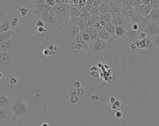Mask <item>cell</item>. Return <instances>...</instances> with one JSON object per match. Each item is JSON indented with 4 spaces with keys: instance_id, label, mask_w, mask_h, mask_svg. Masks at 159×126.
Segmentation results:
<instances>
[{
    "instance_id": "cell-1",
    "label": "cell",
    "mask_w": 159,
    "mask_h": 126,
    "mask_svg": "<svg viewBox=\"0 0 159 126\" xmlns=\"http://www.w3.org/2000/svg\"><path fill=\"white\" fill-rule=\"evenodd\" d=\"M12 113L13 115L17 118H21L25 113L27 110V107L25 106V104L21 101V100H16L13 102L12 104V107H11Z\"/></svg>"
},
{
    "instance_id": "cell-2",
    "label": "cell",
    "mask_w": 159,
    "mask_h": 126,
    "mask_svg": "<svg viewBox=\"0 0 159 126\" xmlns=\"http://www.w3.org/2000/svg\"><path fill=\"white\" fill-rule=\"evenodd\" d=\"M89 49L93 51V52H102L104 50H106L108 49V41H105L103 39H99L95 40L91 42L90 44V47Z\"/></svg>"
},
{
    "instance_id": "cell-3",
    "label": "cell",
    "mask_w": 159,
    "mask_h": 126,
    "mask_svg": "<svg viewBox=\"0 0 159 126\" xmlns=\"http://www.w3.org/2000/svg\"><path fill=\"white\" fill-rule=\"evenodd\" d=\"M111 23L115 25V27H125L128 29L130 22H129V18H127L123 15H121L119 16H113Z\"/></svg>"
},
{
    "instance_id": "cell-4",
    "label": "cell",
    "mask_w": 159,
    "mask_h": 126,
    "mask_svg": "<svg viewBox=\"0 0 159 126\" xmlns=\"http://www.w3.org/2000/svg\"><path fill=\"white\" fill-rule=\"evenodd\" d=\"M144 31L148 36H156L159 34V23L158 22H150L145 27Z\"/></svg>"
},
{
    "instance_id": "cell-5",
    "label": "cell",
    "mask_w": 159,
    "mask_h": 126,
    "mask_svg": "<svg viewBox=\"0 0 159 126\" xmlns=\"http://www.w3.org/2000/svg\"><path fill=\"white\" fill-rule=\"evenodd\" d=\"M109 13L113 16H119L122 15V7L118 3H116L114 0H112L109 3Z\"/></svg>"
},
{
    "instance_id": "cell-6",
    "label": "cell",
    "mask_w": 159,
    "mask_h": 126,
    "mask_svg": "<svg viewBox=\"0 0 159 126\" xmlns=\"http://www.w3.org/2000/svg\"><path fill=\"white\" fill-rule=\"evenodd\" d=\"M152 7L150 5H141L139 7H135V10H136V13L140 15L141 16L143 17H147L150 14V12L152 11Z\"/></svg>"
},
{
    "instance_id": "cell-7",
    "label": "cell",
    "mask_w": 159,
    "mask_h": 126,
    "mask_svg": "<svg viewBox=\"0 0 159 126\" xmlns=\"http://www.w3.org/2000/svg\"><path fill=\"white\" fill-rule=\"evenodd\" d=\"M139 31H134L131 28L128 29L127 32V34H126V37L128 38L130 42H133V41H136L138 38H139Z\"/></svg>"
},
{
    "instance_id": "cell-8",
    "label": "cell",
    "mask_w": 159,
    "mask_h": 126,
    "mask_svg": "<svg viewBox=\"0 0 159 126\" xmlns=\"http://www.w3.org/2000/svg\"><path fill=\"white\" fill-rule=\"evenodd\" d=\"M147 17L149 20V22H158L159 23V8H153Z\"/></svg>"
},
{
    "instance_id": "cell-9",
    "label": "cell",
    "mask_w": 159,
    "mask_h": 126,
    "mask_svg": "<svg viewBox=\"0 0 159 126\" xmlns=\"http://www.w3.org/2000/svg\"><path fill=\"white\" fill-rule=\"evenodd\" d=\"M137 13H136V10L135 7H122V15L127 17V18H130L131 16L135 15Z\"/></svg>"
},
{
    "instance_id": "cell-10",
    "label": "cell",
    "mask_w": 159,
    "mask_h": 126,
    "mask_svg": "<svg viewBox=\"0 0 159 126\" xmlns=\"http://www.w3.org/2000/svg\"><path fill=\"white\" fill-rule=\"evenodd\" d=\"M81 33V31L80 29V27L77 24H73V25H69V34L70 36H71L73 38V41L75 39V37Z\"/></svg>"
},
{
    "instance_id": "cell-11",
    "label": "cell",
    "mask_w": 159,
    "mask_h": 126,
    "mask_svg": "<svg viewBox=\"0 0 159 126\" xmlns=\"http://www.w3.org/2000/svg\"><path fill=\"white\" fill-rule=\"evenodd\" d=\"M10 48H11V41H10V40L0 41V51L1 52H8Z\"/></svg>"
},
{
    "instance_id": "cell-12",
    "label": "cell",
    "mask_w": 159,
    "mask_h": 126,
    "mask_svg": "<svg viewBox=\"0 0 159 126\" xmlns=\"http://www.w3.org/2000/svg\"><path fill=\"white\" fill-rule=\"evenodd\" d=\"M127 32H128V29L125 28V27H116L114 35L117 38H122V37H125L126 36Z\"/></svg>"
},
{
    "instance_id": "cell-13",
    "label": "cell",
    "mask_w": 159,
    "mask_h": 126,
    "mask_svg": "<svg viewBox=\"0 0 159 126\" xmlns=\"http://www.w3.org/2000/svg\"><path fill=\"white\" fill-rule=\"evenodd\" d=\"M99 35L100 39H103L105 40V41H109V40L111 39L112 36H113V34H111L110 33H109L105 28H103V29H101L100 31H99Z\"/></svg>"
},
{
    "instance_id": "cell-14",
    "label": "cell",
    "mask_w": 159,
    "mask_h": 126,
    "mask_svg": "<svg viewBox=\"0 0 159 126\" xmlns=\"http://www.w3.org/2000/svg\"><path fill=\"white\" fill-rule=\"evenodd\" d=\"M10 59L11 56L8 52H1V55H0V64L3 66V65H6L7 63L10 62Z\"/></svg>"
},
{
    "instance_id": "cell-15",
    "label": "cell",
    "mask_w": 159,
    "mask_h": 126,
    "mask_svg": "<svg viewBox=\"0 0 159 126\" xmlns=\"http://www.w3.org/2000/svg\"><path fill=\"white\" fill-rule=\"evenodd\" d=\"M87 32L89 33V36H90V38H91V41H92L99 38V31H98L97 29H95V28H93V27H89V29L87 30Z\"/></svg>"
},
{
    "instance_id": "cell-16",
    "label": "cell",
    "mask_w": 159,
    "mask_h": 126,
    "mask_svg": "<svg viewBox=\"0 0 159 126\" xmlns=\"http://www.w3.org/2000/svg\"><path fill=\"white\" fill-rule=\"evenodd\" d=\"M80 98L78 94H77V91H73L70 94V102L71 105H77L79 103Z\"/></svg>"
},
{
    "instance_id": "cell-17",
    "label": "cell",
    "mask_w": 159,
    "mask_h": 126,
    "mask_svg": "<svg viewBox=\"0 0 159 126\" xmlns=\"http://www.w3.org/2000/svg\"><path fill=\"white\" fill-rule=\"evenodd\" d=\"M81 11L77 7H70V17H80Z\"/></svg>"
},
{
    "instance_id": "cell-18",
    "label": "cell",
    "mask_w": 159,
    "mask_h": 126,
    "mask_svg": "<svg viewBox=\"0 0 159 126\" xmlns=\"http://www.w3.org/2000/svg\"><path fill=\"white\" fill-rule=\"evenodd\" d=\"M78 26L80 27V29L81 32L87 31V30L89 28V24H88V22L85 21V20L80 19V18L79 22H78Z\"/></svg>"
},
{
    "instance_id": "cell-19",
    "label": "cell",
    "mask_w": 159,
    "mask_h": 126,
    "mask_svg": "<svg viewBox=\"0 0 159 126\" xmlns=\"http://www.w3.org/2000/svg\"><path fill=\"white\" fill-rule=\"evenodd\" d=\"M9 99H8V97H6L5 95H2L1 97H0V106L1 108H4V107H7L9 106Z\"/></svg>"
},
{
    "instance_id": "cell-20",
    "label": "cell",
    "mask_w": 159,
    "mask_h": 126,
    "mask_svg": "<svg viewBox=\"0 0 159 126\" xmlns=\"http://www.w3.org/2000/svg\"><path fill=\"white\" fill-rule=\"evenodd\" d=\"M12 28L11 24H10V22H4L1 24V26H0V32L1 33H5V32H8Z\"/></svg>"
},
{
    "instance_id": "cell-21",
    "label": "cell",
    "mask_w": 159,
    "mask_h": 126,
    "mask_svg": "<svg viewBox=\"0 0 159 126\" xmlns=\"http://www.w3.org/2000/svg\"><path fill=\"white\" fill-rule=\"evenodd\" d=\"M99 17H100V20H104L108 23H111V20H112V15L109 12V13H101Z\"/></svg>"
},
{
    "instance_id": "cell-22",
    "label": "cell",
    "mask_w": 159,
    "mask_h": 126,
    "mask_svg": "<svg viewBox=\"0 0 159 126\" xmlns=\"http://www.w3.org/2000/svg\"><path fill=\"white\" fill-rule=\"evenodd\" d=\"M12 37V31L10 30L8 32H5V33H1L0 34V41H7L10 40Z\"/></svg>"
},
{
    "instance_id": "cell-23",
    "label": "cell",
    "mask_w": 159,
    "mask_h": 126,
    "mask_svg": "<svg viewBox=\"0 0 159 126\" xmlns=\"http://www.w3.org/2000/svg\"><path fill=\"white\" fill-rule=\"evenodd\" d=\"M143 18H144V17L141 16L140 15L136 14L135 15H133V16H131V17L129 18V22H130V24H138V23H139Z\"/></svg>"
},
{
    "instance_id": "cell-24",
    "label": "cell",
    "mask_w": 159,
    "mask_h": 126,
    "mask_svg": "<svg viewBox=\"0 0 159 126\" xmlns=\"http://www.w3.org/2000/svg\"><path fill=\"white\" fill-rule=\"evenodd\" d=\"M110 108L112 111H118L121 108V101L119 100H116L113 104L110 105Z\"/></svg>"
},
{
    "instance_id": "cell-25",
    "label": "cell",
    "mask_w": 159,
    "mask_h": 126,
    "mask_svg": "<svg viewBox=\"0 0 159 126\" xmlns=\"http://www.w3.org/2000/svg\"><path fill=\"white\" fill-rule=\"evenodd\" d=\"M105 29L107 30L109 33H110L111 34H113L114 35V33H115V29H116V27H115V25L112 24V23H109L105 27H104Z\"/></svg>"
},
{
    "instance_id": "cell-26",
    "label": "cell",
    "mask_w": 159,
    "mask_h": 126,
    "mask_svg": "<svg viewBox=\"0 0 159 126\" xmlns=\"http://www.w3.org/2000/svg\"><path fill=\"white\" fill-rule=\"evenodd\" d=\"M99 10L101 13H109V4H106V3H102L99 6Z\"/></svg>"
},
{
    "instance_id": "cell-27",
    "label": "cell",
    "mask_w": 159,
    "mask_h": 126,
    "mask_svg": "<svg viewBox=\"0 0 159 126\" xmlns=\"http://www.w3.org/2000/svg\"><path fill=\"white\" fill-rule=\"evenodd\" d=\"M80 18L85 20V21H89L91 18V15H90L89 12H81V14L80 15Z\"/></svg>"
},
{
    "instance_id": "cell-28",
    "label": "cell",
    "mask_w": 159,
    "mask_h": 126,
    "mask_svg": "<svg viewBox=\"0 0 159 126\" xmlns=\"http://www.w3.org/2000/svg\"><path fill=\"white\" fill-rule=\"evenodd\" d=\"M17 12L20 13V16L21 17H25L28 15L29 13V9L28 8H25V7H23V8H18L17 9Z\"/></svg>"
},
{
    "instance_id": "cell-29",
    "label": "cell",
    "mask_w": 159,
    "mask_h": 126,
    "mask_svg": "<svg viewBox=\"0 0 159 126\" xmlns=\"http://www.w3.org/2000/svg\"><path fill=\"white\" fill-rule=\"evenodd\" d=\"M10 22V24H11V26H12V28H14V27H16V26H18L20 24V21L19 18H17V17H14L13 19H11L9 21Z\"/></svg>"
},
{
    "instance_id": "cell-30",
    "label": "cell",
    "mask_w": 159,
    "mask_h": 126,
    "mask_svg": "<svg viewBox=\"0 0 159 126\" xmlns=\"http://www.w3.org/2000/svg\"><path fill=\"white\" fill-rule=\"evenodd\" d=\"M114 116H115V119L117 120V121H122V119H123V114H122V112L121 111H114Z\"/></svg>"
},
{
    "instance_id": "cell-31",
    "label": "cell",
    "mask_w": 159,
    "mask_h": 126,
    "mask_svg": "<svg viewBox=\"0 0 159 126\" xmlns=\"http://www.w3.org/2000/svg\"><path fill=\"white\" fill-rule=\"evenodd\" d=\"M89 13H90L91 15H100V14H101L99 7H93Z\"/></svg>"
},
{
    "instance_id": "cell-32",
    "label": "cell",
    "mask_w": 159,
    "mask_h": 126,
    "mask_svg": "<svg viewBox=\"0 0 159 126\" xmlns=\"http://www.w3.org/2000/svg\"><path fill=\"white\" fill-rule=\"evenodd\" d=\"M121 7H133L132 5V0H123L121 3Z\"/></svg>"
},
{
    "instance_id": "cell-33",
    "label": "cell",
    "mask_w": 159,
    "mask_h": 126,
    "mask_svg": "<svg viewBox=\"0 0 159 126\" xmlns=\"http://www.w3.org/2000/svg\"><path fill=\"white\" fill-rule=\"evenodd\" d=\"M149 5L152 8H159V0H151Z\"/></svg>"
},
{
    "instance_id": "cell-34",
    "label": "cell",
    "mask_w": 159,
    "mask_h": 126,
    "mask_svg": "<svg viewBox=\"0 0 159 126\" xmlns=\"http://www.w3.org/2000/svg\"><path fill=\"white\" fill-rule=\"evenodd\" d=\"M92 7H93V6H90V5H85L80 11L81 12H90V10L92 9Z\"/></svg>"
},
{
    "instance_id": "cell-35",
    "label": "cell",
    "mask_w": 159,
    "mask_h": 126,
    "mask_svg": "<svg viewBox=\"0 0 159 126\" xmlns=\"http://www.w3.org/2000/svg\"><path fill=\"white\" fill-rule=\"evenodd\" d=\"M89 76L92 77V78H99V71H89Z\"/></svg>"
},
{
    "instance_id": "cell-36",
    "label": "cell",
    "mask_w": 159,
    "mask_h": 126,
    "mask_svg": "<svg viewBox=\"0 0 159 126\" xmlns=\"http://www.w3.org/2000/svg\"><path fill=\"white\" fill-rule=\"evenodd\" d=\"M46 22L45 21H42V20H37L36 21V26L37 27H44L45 26Z\"/></svg>"
},
{
    "instance_id": "cell-37",
    "label": "cell",
    "mask_w": 159,
    "mask_h": 126,
    "mask_svg": "<svg viewBox=\"0 0 159 126\" xmlns=\"http://www.w3.org/2000/svg\"><path fill=\"white\" fill-rule=\"evenodd\" d=\"M99 99H100V97H99V95H91L90 97H89V100L91 101V102H95V101H99Z\"/></svg>"
},
{
    "instance_id": "cell-38",
    "label": "cell",
    "mask_w": 159,
    "mask_h": 126,
    "mask_svg": "<svg viewBox=\"0 0 159 126\" xmlns=\"http://www.w3.org/2000/svg\"><path fill=\"white\" fill-rule=\"evenodd\" d=\"M132 5H133V7H137L142 5V2L141 0H132Z\"/></svg>"
},
{
    "instance_id": "cell-39",
    "label": "cell",
    "mask_w": 159,
    "mask_h": 126,
    "mask_svg": "<svg viewBox=\"0 0 159 126\" xmlns=\"http://www.w3.org/2000/svg\"><path fill=\"white\" fill-rule=\"evenodd\" d=\"M72 87L73 88H75V89H78L80 87V80H74L73 81V83H72Z\"/></svg>"
},
{
    "instance_id": "cell-40",
    "label": "cell",
    "mask_w": 159,
    "mask_h": 126,
    "mask_svg": "<svg viewBox=\"0 0 159 126\" xmlns=\"http://www.w3.org/2000/svg\"><path fill=\"white\" fill-rule=\"evenodd\" d=\"M18 83V80L16 78H9V84L12 86H15V85H17Z\"/></svg>"
},
{
    "instance_id": "cell-41",
    "label": "cell",
    "mask_w": 159,
    "mask_h": 126,
    "mask_svg": "<svg viewBox=\"0 0 159 126\" xmlns=\"http://www.w3.org/2000/svg\"><path fill=\"white\" fill-rule=\"evenodd\" d=\"M130 28L132 30H134V31H140L139 24H130Z\"/></svg>"
},
{
    "instance_id": "cell-42",
    "label": "cell",
    "mask_w": 159,
    "mask_h": 126,
    "mask_svg": "<svg viewBox=\"0 0 159 126\" xmlns=\"http://www.w3.org/2000/svg\"><path fill=\"white\" fill-rule=\"evenodd\" d=\"M45 3L49 5L50 7H54L56 5V0H45Z\"/></svg>"
},
{
    "instance_id": "cell-43",
    "label": "cell",
    "mask_w": 159,
    "mask_h": 126,
    "mask_svg": "<svg viewBox=\"0 0 159 126\" xmlns=\"http://www.w3.org/2000/svg\"><path fill=\"white\" fill-rule=\"evenodd\" d=\"M74 49L77 50H80L84 49V46L80 43H74Z\"/></svg>"
},
{
    "instance_id": "cell-44",
    "label": "cell",
    "mask_w": 159,
    "mask_h": 126,
    "mask_svg": "<svg viewBox=\"0 0 159 126\" xmlns=\"http://www.w3.org/2000/svg\"><path fill=\"white\" fill-rule=\"evenodd\" d=\"M46 31L47 30L45 29L44 27H37V32L41 33V34H43V33H46Z\"/></svg>"
},
{
    "instance_id": "cell-45",
    "label": "cell",
    "mask_w": 159,
    "mask_h": 126,
    "mask_svg": "<svg viewBox=\"0 0 159 126\" xmlns=\"http://www.w3.org/2000/svg\"><path fill=\"white\" fill-rule=\"evenodd\" d=\"M5 116H6V112L4 110V108H1V110H0V120L2 121L5 118Z\"/></svg>"
},
{
    "instance_id": "cell-46",
    "label": "cell",
    "mask_w": 159,
    "mask_h": 126,
    "mask_svg": "<svg viewBox=\"0 0 159 126\" xmlns=\"http://www.w3.org/2000/svg\"><path fill=\"white\" fill-rule=\"evenodd\" d=\"M102 4V0H95L94 1V4H93V7H99V6Z\"/></svg>"
},
{
    "instance_id": "cell-47",
    "label": "cell",
    "mask_w": 159,
    "mask_h": 126,
    "mask_svg": "<svg viewBox=\"0 0 159 126\" xmlns=\"http://www.w3.org/2000/svg\"><path fill=\"white\" fill-rule=\"evenodd\" d=\"M56 4H59V5L69 4V0H56Z\"/></svg>"
},
{
    "instance_id": "cell-48",
    "label": "cell",
    "mask_w": 159,
    "mask_h": 126,
    "mask_svg": "<svg viewBox=\"0 0 159 126\" xmlns=\"http://www.w3.org/2000/svg\"><path fill=\"white\" fill-rule=\"evenodd\" d=\"M76 91H77V94H78V96L79 97H81V96H83L84 95V90L82 89V88H78V89H76Z\"/></svg>"
},
{
    "instance_id": "cell-49",
    "label": "cell",
    "mask_w": 159,
    "mask_h": 126,
    "mask_svg": "<svg viewBox=\"0 0 159 126\" xmlns=\"http://www.w3.org/2000/svg\"><path fill=\"white\" fill-rule=\"evenodd\" d=\"M155 41H156V45H157V49H159V34L155 36Z\"/></svg>"
},
{
    "instance_id": "cell-50",
    "label": "cell",
    "mask_w": 159,
    "mask_h": 126,
    "mask_svg": "<svg viewBox=\"0 0 159 126\" xmlns=\"http://www.w3.org/2000/svg\"><path fill=\"white\" fill-rule=\"evenodd\" d=\"M99 24H101V26L104 28V27H105L109 23H108V22H106V21H104V20H100V21H99Z\"/></svg>"
},
{
    "instance_id": "cell-51",
    "label": "cell",
    "mask_w": 159,
    "mask_h": 126,
    "mask_svg": "<svg viewBox=\"0 0 159 126\" xmlns=\"http://www.w3.org/2000/svg\"><path fill=\"white\" fill-rule=\"evenodd\" d=\"M89 71H99V69L96 66H90L89 68Z\"/></svg>"
},
{
    "instance_id": "cell-52",
    "label": "cell",
    "mask_w": 159,
    "mask_h": 126,
    "mask_svg": "<svg viewBox=\"0 0 159 126\" xmlns=\"http://www.w3.org/2000/svg\"><path fill=\"white\" fill-rule=\"evenodd\" d=\"M94 1L95 0H86V5H90V6H93V4H94Z\"/></svg>"
},
{
    "instance_id": "cell-53",
    "label": "cell",
    "mask_w": 159,
    "mask_h": 126,
    "mask_svg": "<svg viewBox=\"0 0 159 126\" xmlns=\"http://www.w3.org/2000/svg\"><path fill=\"white\" fill-rule=\"evenodd\" d=\"M116 100H117V99H116V97H114V96H111V97H110V99H109V101H110V105H111V104H113Z\"/></svg>"
},
{
    "instance_id": "cell-54",
    "label": "cell",
    "mask_w": 159,
    "mask_h": 126,
    "mask_svg": "<svg viewBox=\"0 0 159 126\" xmlns=\"http://www.w3.org/2000/svg\"><path fill=\"white\" fill-rule=\"evenodd\" d=\"M141 2H142V5H149L151 0H141Z\"/></svg>"
},
{
    "instance_id": "cell-55",
    "label": "cell",
    "mask_w": 159,
    "mask_h": 126,
    "mask_svg": "<svg viewBox=\"0 0 159 126\" xmlns=\"http://www.w3.org/2000/svg\"><path fill=\"white\" fill-rule=\"evenodd\" d=\"M35 3H36V5H38V4H43V3H45V0H35Z\"/></svg>"
},
{
    "instance_id": "cell-56",
    "label": "cell",
    "mask_w": 159,
    "mask_h": 126,
    "mask_svg": "<svg viewBox=\"0 0 159 126\" xmlns=\"http://www.w3.org/2000/svg\"><path fill=\"white\" fill-rule=\"evenodd\" d=\"M112 0H102V3H106V4H109Z\"/></svg>"
},
{
    "instance_id": "cell-57",
    "label": "cell",
    "mask_w": 159,
    "mask_h": 126,
    "mask_svg": "<svg viewBox=\"0 0 159 126\" xmlns=\"http://www.w3.org/2000/svg\"><path fill=\"white\" fill-rule=\"evenodd\" d=\"M41 125H49V124H46V123H44V124H41Z\"/></svg>"
}]
</instances>
